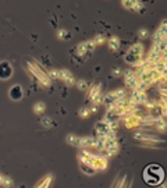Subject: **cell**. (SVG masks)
Segmentation results:
<instances>
[{"instance_id":"23","label":"cell","mask_w":167,"mask_h":188,"mask_svg":"<svg viewBox=\"0 0 167 188\" xmlns=\"http://www.w3.org/2000/svg\"><path fill=\"white\" fill-rule=\"evenodd\" d=\"M92 100H93L95 105H99V103H103V96L100 95V93H97L95 98H92Z\"/></svg>"},{"instance_id":"25","label":"cell","mask_w":167,"mask_h":188,"mask_svg":"<svg viewBox=\"0 0 167 188\" xmlns=\"http://www.w3.org/2000/svg\"><path fill=\"white\" fill-rule=\"evenodd\" d=\"M79 116H81V117H88V116H89L88 109H82V110H81V112H79Z\"/></svg>"},{"instance_id":"12","label":"cell","mask_w":167,"mask_h":188,"mask_svg":"<svg viewBox=\"0 0 167 188\" xmlns=\"http://www.w3.org/2000/svg\"><path fill=\"white\" fill-rule=\"evenodd\" d=\"M142 50H143V46L141 43H136V45L131 46L130 48V52L128 53H132V54H142Z\"/></svg>"},{"instance_id":"15","label":"cell","mask_w":167,"mask_h":188,"mask_svg":"<svg viewBox=\"0 0 167 188\" xmlns=\"http://www.w3.org/2000/svg\"><path fill=\"white\" fill-rule=\"evenodd\" d=\"M45 109H46V105L42 103V102H39V103H36L35 106H33V112H35L36 114H41V113H43Z\"/></svg>"},{"instance_id":"1","label":"cell","mask_w":167,"mask_h":188,"mask_svg":"<svg viewBox=\"0 0 167 188\" xmlns=\"http://www.w3.org/2000/svg\"><path fill=\"white\" fill-rule=\"evenodd\" d=\"M164 177V173H163V169L157 164H150L143 171V178L148 184L150 185H157L161 182Z\"/></svg>"},{"instance_id":"11","label":"cell","mask_w":167,"mask_h":188,"mask_svg":"<svg viewBox=\"0 0 167 188\" xmlns=\"http://www.w3.org/2000/svg\"><path fill=\"white\" fill-rule=\"evenodd\" d=\"M67 139V142L68 143H71V145H74V146H81V138H77L75 135H68V137L66 138Z\"/></svg>"},{"instance_id":"27","label":"cell","mask_w":167,"mask_h":188,"mask_svg":"<svg viewBox=\"0 0 167 188\" xmlns=\"http://www.w3.org/2000/svg\"><path fill=\"white\" fill-rule=\"evenodd\" d=\"M131 77H135V75H134V73L131 70H127L125 71V78H131Z\"/></svg>"},{"instance_id":"19","label":"cell","mask_w":167,"mask_h":188,"mask_svg":"<svg viewBox=\"0 0 167 188\" xmlns=\"http://www.w3.org/2000/svg\"><path fill=\"white\" fill-rule=\"evenodd\" d=\"M58 38L67 41V39H70V38H71V34H70V32H67V31H64V29H60V31H58Z\"/></svg>"},{"instance_id":"10","label":"cell","mask_w":167,"mask_h":188,"mask_svg":"<svg viewBox=\"0 0 167 188\" xmlns=\"http://www.w3.org/2000/svg\"><path fill=\"white\" fill-rule=\"evenodd\" d=\"M81 170L85 171V174H89V176L95 174V167H92V166H91V164H88V163L81 162Z\"/></svg>"},{"instance_id":"24","label":"cell","mask_w":167,"mask_h":188,"mask_svg":"<svg viewBox=\"0 0 167 188\" xmlns=\"http://www.w3.org/2000/svg\"><path fill=\"white\" fill-rule=\"evenodd\" d=\"M47 77H50V78H60V71H50L49 74H47Z\"/></svg>"},{"instance_id":"21","label":"cell","mask_w":167,"mask_h":188,"mask_svg":"<svg viewBox=\"0 0 167 188\" xmlns=\"http://www.w3.org/2000/svg\"><path fill=\"white\" fill-rule=\"evenodd\" d=\"M41 123H42V124H43V126H45V127H46V128H49V127H52V126H54V123H53V121H52V120H50V118H49V117H43V118H42V120H41Z\"/></svg>"},{"instance_id":"17","label":"cell","mask_w":167,"mask_h":188,"mask_svg":"<svg viewBox=\"0 0 167 188\" xmlns=\"http://www.w3.org/2000/svg\"><path fill=\"white\" fill-rule=\"evenodd\" d=\"M125 82H127V85L130 88H134L135 89L136 85H138V82H136V78L135 77H131V78H125Z\"/></svg>"},{"instance_id":"9","label":"cell","mask_w":167,"mask_h":188,"mask_svg":"<svg viewBox=\"0 0 167 188\" xmlns=\"http://www.w3.org/2000/svg\"><path fill=\"white\" fill-rule=\"evenodd\" d=\"M143 100H146V95L143 92H139V91L135 89V92L132 95V102L134 103H139V102H143Z\"/></svg>"},{"instance_id":"28","label":"cell","mask_w":167,"mask_h":188,"mask_svg":"<svg viewBox=\"0 0 167 188\" xmlns=\"http://www.w3.org/2000/svg\"><path fill=\"white\" fill-rule=\"evenodd\" d=\"M93 42H95V45H96V43H103V36H96V39H95Z\"/></svg>"},{"instance_id":"20","label":"cell","mask_w":167,"mask_h":188,"mask_svg":"<svg viewBox=\"0 0 167 188\" xmlns=\"http://www.w3.org/2000/svg\"><path fill=\"white\" fill-rule=\"evenodd\" d=\"M100 89H102V85H96V87L93 88V89L91 91V93H89V98H95V96L97 95V93H100Z\"/></svg>"},{"instance_id":"7","label":"cell","mask_w":167,"mask_h":188,"mask_svg":"<svg viewBox=\"0 0 167 188\" xmlns=\"http://www.w3.org/2000/svg\"><path fill=\"white\" fill-rule=\"evenodd\" d=\"M153 38H155L153 41L156 42V45H157V43H160V42H163V41H166V27H160V28L155 32Z\"/></svg>"},{"instance_id":"3","label":"cell","mask_w":167,"mask_h":188,"mask_svg":"<svg viewBox=\"0 0 167 188\" xmlns=\"http://www.w3.org/2000/svg\"><path fill=\"white\" fill-rule=\"evenodd\" d=\"M95 130L99 134H107L109 131H111L110 128V123L109 121H99V123L95 124Z\"/></svg>"},{"instance_id":"16","label":"cell","mask_w":167,"mask_h":188,"mask_svg":"<svg viewBox=\"0 0 167 188\" xmlns=\"http://www.w3.org/2000/svg\"><path fill=\"white\" fill-rule=\"evenodd\" d=\"M155 126H156V128L161 130V131H164V130H166V123H164L163 117H160V118H156V121H155Z\"/></svg>"},{"instance_id":"6","label":"cell","mask_w":167,"mask_h":188,"mask_svg":"<svg viewBox=\"0 0 167 188\" xmlns=\"http://www.w3.org/2000/svg\"><path fill=\"white\" fill-rule=\"evenodd\" d=\"M8 95H10L11 99H14V100H18V99L22 98V88L19 87V85H14V87L10 89Z\"/></svg>"},{"instance_id":"26","label":"cell","mask_w":167,"mask_h":188,"mask_svg":"<svg viewBox=\"0 0 167 188\" xmlns=\"http://www.w3.org/2000/svg\"><path fill=\"white\" fill-rule=\"evenodd\" d=\"M148 35H149V32H148L146 29H141V31H139V36L141 38H146Z\"/></svg>"},{"instance_id":"29","label":"cell","mask_w":167,"mask_h":188,"mask_svg":"<svg viewBox=\"0 0 167 188\" xmlns=\"http://www.w3.org/2000/svg\"><path fill=\"white\" fill-rule=\"evenodd\" d=\"M113 75H120V70H118V68H114V70H113Z\"/></svg>"},{"instance_id":"13","label":"cell","mask_w":167,"mask_h":188,"mask_svg":"<svg viewBox=\"0 0 167 188\" xmlns=\"http://www.w3.org/2000/svg\"><path fill=\"white\" fill-rule=\"evenodd\" d=\"M109 45H110V49L111 50H117V49L120 48V39L116 36L110 38V41H109Z\"/></svg>"},{"instance_id":"8","label":"cell","mask_w":167,"mask_h":188,"mask_svg":"<svg viewBox=\"0 0 167 188\" xmlns=\"http://www.w3.org/2000/svg\"><path fill=\"white\" fill-rule=\"evenodd\" d=\"M141 57L142 54H132V53H127L124 56V60L127 63H130V64H138L139 62H141Z\"/></svg>"},{"instance_id":"14","label":"cell","mask_w":167,"mask_h":188,"mask_svg":"<svg viewBox=\"0 0 167 188\" xmlns=\"http://www.w3.org/2000/svg\"><path fill=\"white\" fill-rule=\"evenodd\" d=\"M11 185H13V181L8 177L0 174V187H11Z\"/></svg>"},{"instance_id":"22","label":"cell","mask_w":167,"mask_h":188,"mask_svg":"<svg viewBox=\"0 0 167 188\" xmlns=\"http://www.w3.org/2000/svg\"><path fill=\"white\" fill-rule=\"evenodd\" d=\"M78 89H82V91H85V89H88L89 88V84L86 81H84V79H81V81H78Z\"/></svg>"},{"instance_id":"18","label":"cell","mask_w":167,"mask_h":188,"mask_svg":"<svg viewBox=\"0 0 167 188\" xmlns=\"http://www.w3.org/2000/svg\"><path fill=\"white\" fill-rule=\"evenodd\" d=\"M52 180H53V176H52V174H49V176H47L46 178H45V180H42V181L39 182V184H38V187H49V182L52 181Z\"/></svg>"},{"instance_id":"5","label":"cell","mask_w":167,"mask_h":188,"mask_svg":"<svg viewBox=\"0 0 167 188\" xmlns=\"http://www.w3.org/2000/svg\"><path fill=\"white\" fill-rule=\"evenodd\" d=\"M60 78L63 79L64 82H66L67 85H74V82H75V79H74V75H72L70 71H66V70H61L60 71Z\"/></svg>"},{"instance_id":"4","label":"cell","mask_w":167,"mask_h":188,"mask_svg":"<svg viewBox=\"0 0 167 188\" xmlns=\"http://www.w3.org/2000/svg\"><path fill=\"white\" fill-rule=\"evenodd\" d=\"M122 6L127 7V9H130V10H141V11H143V3H142V2L124 0V2H122Z\"/></svg>"},{"instance_id":"2","label":"cell","mask_w":167,"mask_h":188,"mask_svg":"<svg viewBox=\"0 0 167 188\" xmlns=\"http://www.w3.org/2000/svg\"><path fill=\"white\" fill-rule=\"evenodd\" d=\"M13 75V67L8 62L0 63V79H8Z\"/></svg>"}]
</instances>
